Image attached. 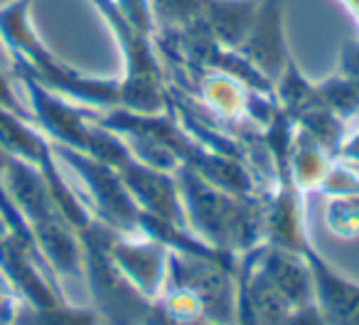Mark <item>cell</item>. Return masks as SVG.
<instances>
[{"label": "cell", "instance_id": "5b68a950", "mask_svg": "<svg viewBox=\"0 0 359 325\" xmlns=\"http://www.w3.org/2000/svg\"><path fill=\"white\" fill-rule=\"evenodd\" d=\"M104 246L121 274L145 296L155 300L165 286L170 249L148 237H128L104 227Z\"/></svg>", "mask_w": 359, "mask_h": 325}, {"label": "cell", "instance_id": "5bb4252c", "mask_svg": "<svg viewBox=\"0 0 359 325\" xmlns=\"http://www.w3.org/2000/svg\"><path fill=\"white\" fill-rule=\"evenodd\" d=\"M334 160H342V163H359V124L354 126V128H347Z\"/></svg>", "mask_w": 359, "mask_h": 325}, {"label": "cell", "instance_id": "277c9868", "mask_svg": "<svg viewBox=\"0 0 359 325\" xmlns=\"http://www.w3.org/2000/svg\"><path fill=\"white\" fill-rule=\"evenodd\" d=\"M236 266L170 249L163 288L185 291L200 305L202 320L229 325L236 318Z\"/></svg>", "mask_w": 359, "mask_h": 325}, {"label": "cell", "instance_id": "30bf717a", "mask_svg": "<svg viewBox=\"0 0 359 325\" xmlns=\"http://www.w3.org/2000/svg\"><path fill=\"white\" fill-rule=\"evenodd\" d=\"M325 225L339 239L359 237V195H334L327 202Z\"/></svg>", "mask_w": 359, "mask_h": 325}, {"label": "cell", "instance_id": "7c38bea8", "mask_svg": "<svg viewBox=\"0 0 359 325\" xmlns=\"http://www.w3.org/2000/svg\"><path fill=\"white\" fill-rule=\"evenodd\" d=\"M280 325H327V320H325L318 300H313V303L290 308V313L285 315V320Z\"/></svg>", "mask_w": 359, "mask_h": 325}, {"label": "cell", "instance_id": "52a82bcc", "mask_svg": "<svg viewBox=\"0 0 359 325\" xmlns=\"http://www.w3.org/2000/svg\"><path fill=\"white\" fill-rule=\"evenodd\" d=\"M283 3L285 0H264V3H259L249 32L241 40V45L234 50L254 69H259L273 86L290 60L283 35Z\"/></svg>", "mask_w": 359, "mask_h": 325}, {"label": "cell", "instance_id": "ba28073f", "mask_svg": "<svg viewBox=\"0 0 359 325\" xmlns=\"http://www.w3.org/2000/svg\"><path fill=\"white\" fill-rule=\"evenodd\" d=\"M313 269L315 300L327 325H359V284L339 274L313 249L305 251Z\"/></svg>", "mask_w": 359, "mask_h": 325}, {"label": "cell", "instance_id": "2e32d148", "mask_svg": "<svg viewBox=\"0 0 359 325\" xmlns=\"http://www.w3.org/2000/svg\"><path fill=\"white\" fill-rule=\"evenodd\" d=\"M11 3H15V0H0V8H6V6H11Z\"/></svg>", "mask_w": 359, "mask_h": 325}, {"label": "cell", "instance_id": "4fadbf2b", "mask_svg": "<svg viewBox=\"0 0 359 325\" xmlns=\"http://www.w3.org/2000/svg\"><path fill=\"white\" fill-rule=\"evenodd\" d=\"M347 81H352L359 89V40L347 42L342 50V57H339V72Z\"/></svg>", "mask_w": 359, "mask_h": 325}, {"label": "cell", "instance_id": "e0dca14e", "mask_svg": "<svg viewBox=\"0 0 359 325\" xmlns=\"http://www.w3.org/2000/svg\"><path fill=\"white\" fill-rule=\"evenodd\" d=\"M200 325H224V323H207V320H202ZM229 325H234V323H229Z\"/></svg>", "mask_w": 359, "mask_h": 325}, {"label": "cell", "instance_id": "8fae6325", "mask_svg": "<svg viewBox=\"0 0 359 325\" xmlns=\"http://www.w3.org/2000/svg\"><path fill=\"white\" fill-rule=\"evenodd\" d=\"M20 296L13 288V284L6 279V274L0 271V325H11L15 318L18 308H20Z\"/></svg>", "mask_w": 359, "mask_h": 325}, {"label": "cell", "instance_id": "6da1fadb", "mask_svg": "<svg viewBox=\"0 0 359 325\" xmlns=\"http://www.w3.org/2000/svg\"><path fill=\"white\" fill-rule=\"evenodd\" d=\"M187 227L212 249L241 256L264 244L261 197H239L207 183L190 168L175 171Z\"/></svg>", "mask_w": 359, "mask_h": 325}, {"label": "cell", "instance_id": "8992f818", "mask_svg": "<svg viewBox=\"0 0 359 325\" xmlns=\"http://www.w3.org/2000/svg\"><path fill=\"white\" fill-rule=\"evenodd\" d=\"M13 77L22 81L25 91L32 101V121L52 138V143L67 145L86 153L89 148V133H91V109H79L69 99L55 94L37 84L32 77L22 72H13Z\"/></svg>", "mask_w": 359, "mask_h": 325}, {"label": "cell", "instance_id": "3957f363", "mask_svg": "<svg viewBox=\"0 0 359 325\" xmlns=\"http://www.w3.org/2000/svg\"><path fill=\"white\" fill-rule=\"evenodd\" d=\"M52 150H55L57 160L72 168L76 178L84 183L86 197H89V212L96 222L118 232V234L143 237L148 212H143L135 205V200L126 190V185L121 183L118 173L114 168L81 153V150L67 148V145L60 143H52Z\"/></svg>", "mask_w": 359, "mask_h": 325}, {"label": "cell", "instance_id": "9c48e42d", "mask_svg": "<svg viewBox=\"0 0 359 325\" xmlns=\"http://www.w3.org/2000/svg\"><path fill=\"white\" fill-rule=\"evenodd\" d=\"M11 325H101V318L91 305L76 308L67 300L57 305H45V308L20 303Z\"/></svg>", "mask_w": 359, "mask_h": 325}, {"label": "cell", "instance_id": "7a4b0ae2", "mask_svg": "<svg viewBox=\"0 0 359 325\" xmlns=\"http://www.w3.org/2000/svg\"><path fill=\"white\" fill-rule=\"evenodd\" d=\"M101 232L104 225L96 220L79 232L84 249V284L91 296V308L99 313L101 325H145L153 300L145 298L111 261Z\"/></svg>", "mask_w": 359, "mask_h": 325}, {"label": "cell", "instance_id": "9a60e30c", "mask_svg": "<svg viewBox=\"0 0 359 325\" xmlns=\"http://www.w3.org/2000/svg\"><path fill=\"white\" fill-rule=\"evenodd\" d=\"M0 67L13 72V57H11V52H8V47L3 40H0Z\"/></svg>", "mask_w": 359, "mask_h": 325}]
</instances>
